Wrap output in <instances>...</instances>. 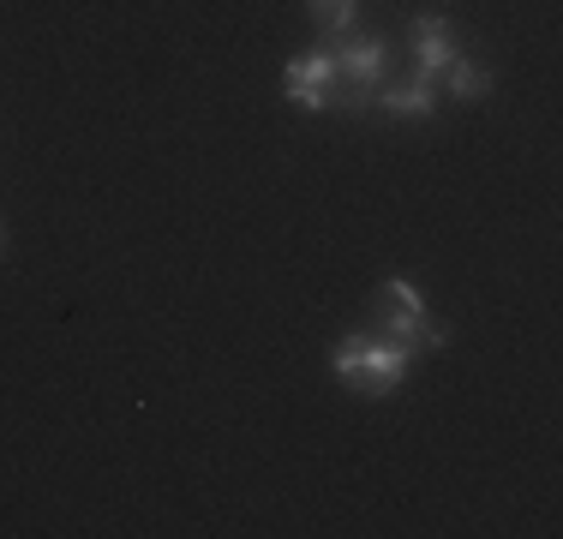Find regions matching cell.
I'll return each mask as SVG.
<instances>
[{"label":"cell","instance_id":"8","mask_svg":"<svg viewBox=\"0 0 563 539\" xmlns=\"http://www.w3.org/2000/svg\"><path fill=\"white\" fill-rule=\"evenodd\" d=\"M354 12H360V0H312L318 36H324V43H336V36H347V31H354Z\"/></svg>","mask_w":563,"mask_h":539},{"label":"cell","instance_id":"2","mask_svg":"<svg viewBox=\"0 0 563 539\" xmlns=\"http://www.w3.org/2000/svg\"><path fill=\"white\" fill-rule=\"evenodd\" d=\"M413 354H420V348H413V342H396V336H384V342H360L354 389H360V396H372V402L396 396L401 377H408V366H413Z\"/></svg>","mask_w":563,"mask_h":539},{"label":"cell","instance_id":"7","mask_svg":"<svg viewBox=\"0 0 563 539\" xmlns=\"http://www.w3.org/2000/svg\"><path fill=\"white\" fill-rule=\"evenodd\" d=\"M444 78H450V97L455 102H486L492 97V73H486V66H474V61H462V54L444 66Z\"/></svg>","mask_w":563,"mask_h":539},{"label":"cell","instance_id":"4","mask_svg":"<svg viewBox=\"0 0 563 539\" xmlns=\"http://www.w3.org/2000/svg\"><path fill=\"white\" fill-rule=\"evenodd\" d=\"M384 66H390V48L378 43V36H354L347 48H336V73L347 78V108H360L372 97V90L384 85Z\"/></svg>","mask_w":563,"mask_h":539},{"label":"cell","instance_id":"1","mask_svg":"<svg viewBox=\"0 0 563 539\" xmlns=\"http://www.w3.org/2000/svg\"><path fill=\"white\" fill-rule=\"evenodd\" d=\"M384 336H396V342H413V348H444L450 330L438 323L432 312H426L420 288H413L408 276H384Z\"/></svg>","mask_w":563,"mask_h":539},{"label":"cell","instance_id":"9","mask_svg":"<svg viewBox=\"0 0 563 539\" xmlns=\"http://www.w3.org/2000/svg\"><path fill=\"white\" fill-rule=\"evenodd\" d=\"M0 246H7V234H0Z\"/></svg>","mask_w":563,"mask_h":539},{"label":"cell","instance_id":"3","mask_svg":"<svg viewBox=\"0 0 563 539\" xmlns=\"http://www.w3.org/2000/svg\"><path fill=\"white\" fill-rule=\"evenodd\" d=\"M330 85H336V48H318V54H306V61H288V73H282L288 102L306 108V114H324L330 108Z\"/></svg>","mask_w":563,"mask_h":539},{"label":"cell","instance_id":"5","mask_svg":"<svg viewBox=\"0 0 563 539\" xmlns=\"http://www.w3.org/2000/svg\"><path fill=\"white\" fill-rule=\"evenodd\" d=\"M408 43H413V78L432 85V78L455 61V24L438 19V12H420V19L408 24Z\"/></svg>","mask_w":563,"mask_h":539},{"label":"cell","instance_id":"6","mask_svg":"<svg viewBox=\"0 0 563 539\" xmlns=\"http://www.w3.org/2000/svg\"><path fill=\"white\" fill-rule=\"evenodd\" d=\"M384 114H396V120H432V114H438V97H432V85H420V78H408V85L384 90Z\"/></svg>","mask_w":563,"mask_h":539}]
</instances>
